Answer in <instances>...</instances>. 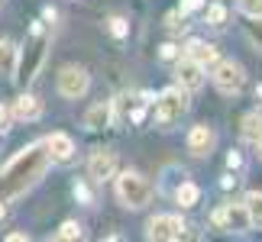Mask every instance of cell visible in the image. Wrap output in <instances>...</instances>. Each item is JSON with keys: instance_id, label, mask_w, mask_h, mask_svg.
Segmentation results:
<instances>
[{"instance_id": "obj_5", "label": "cell", "mask_w": 262, "mask_h": 242, "mask_svg": "<svg viewBox=\"0 0 262 242\" xmlns=\"http://www.w3.org/2000/svg\"><path fill=\"white\" fill-rule=\"evenodd\" d=\"M246 84V71L243 65L233 62V58H227V62H217L214 65V87L220 94H239Z\"/></svg>"}, {"instance_id": "obj_9", "label": "cell", "mask_w": 262, "mask_h": 242, "mask_svg": "<svg viewBox=\"0 0 262 242\" xmlns=\"http://www.w3.org/2000/svg\"><path fill=\"white\" fill-rule=\"evenodd\" d=\"M88 175L94 178V181L114 178V175H117V155L107 152V149H97V152L91 155V161H88Z\"/></svg>"}, {"instance_id": "obj_30", "label": "cell", "mask_w": 262, "mask_h": 242, "mask_svg": "<svg viewBox=\"0 0 262 242\" xmlns=\"http://www.w3.org/2000/svg\"><path fill=\"white\" fill-rule=\"evenodd\" d=\"M4 216H7V207H4V204H0V220H4Z\"/></svg>"}, {"instance_id": "obj_2", "label": "cell", "mask_w": 262, "mask_h": 242, "mask_svg": "<svg viewBox=\"0 0 262 242\" xmlns=\"http://www.w3.org/2000/svg\"><path fill=\"white\" fill-rule=\"evenodd\" d=\"M46 52H49V33H46L42 23H33L26 45L16 52V71H13L16 84H29V81H36L39 68H42V62H46Z\"/></svg>"}, {"instance_id": "obj_14", "label": "cell", "mask_w": 262, "mask_h": 242, "mask_svg": "<svg viewBox=\"0 0 262 242\" xmlns=\"http://www.w3.org/2000/svg\"><path fill=\"white\" fill-rule=\"evenodd\" d=\"M13 116H16V119H26V123L39 119V116H42V104H39V97H33V94H19L16 104H13Z\"/></svg>"}, {"instance_id": "obj_7", "label": "cell", "mask_w": 262, "mask_h": 242, "mask_svg": "<svg viewBox=\"0 0 262 242\" xmlns=\"http://www.w3.org/2000/svg\"><path fill=\"white\" fill-rule=\"evenodd\" d=\"M188 226L181 223V216H172V213H159L146 223V236L149 239H165V242H175V239H185Z\"/></svg>"}, {"instance_id": "obj_24", "label": "cell", "mask_w": 262, "mask_h": 242, "mask_svg": "<svg viewBox=\"0 0 262 242\" xmlns=\"http://www.w3.org/2000/svg\"><path fill=\"white\" fill-rule=\"evenodd\" d=\"M249 36H253L256 42H259V49H262V16L256 19V23H249Z\"/></svg>"}, {"instance_id": "obj_12", "label": "cell", "mask_w": 262, "mask_h": 242, "mask_svg": "<svg viewBox=\"0 0 262 242\" xmlns=\"http://www.w3.org/2000/svg\"><path fill=\"white\" fill-rule=\"evenodd\" d=\"M110 123H114V104H110V100H97L84 113V129H91V133H100V129H107Z\"/></svg>"}, {"instance_id": "obj_15", "label": "cell", "mask_w": 262, "mask_h": 242, "mask_svg": "<svg viewBox=\"0 0 262 242\" xmlns=\"http://www.w3.org/2000/svg\"><path fill=\"white\" fill-rule=\"evenodd\" d=\"M188 58H194L198 65H217L220 62V55H217V49L210 45V42H201V39H191L188 42Z\"/></svg>"}, {"instance_id": "obj_16", "label": "cell", "mask_w": 262, "mask_h": 242, "mask_svg": "<svg viewBox=\"0 0 262 242\" xmlns=\"http://www.w3.org/2000/svg\"><path fill=\"white\" fill-rule=\"evenodd\" d=\"M239 136L246 139V142H259L262 139V110H249L243 116V123H239Z\"/></svg>"}, {"instance_id": "obj_20", "label": "cell", "mask_w": 262, "mask_h": 242, "mask_svg": "<svg viewBox=\"0 0 262 242\" xmlns=\"http://www.w3.org/2000/svg\"><path fill=\"white\" fill-rule=\"evenodd\" d=\"M236 7H239V13L249 16V19L262 16V0H236Z\"/></svg>"}, {"instance_id": "obj_8", "label": "cell", "mask_w": 262, "mask_h": 242, "mask_svg": "<svg viewBox=\"0 0 262 242\" xmlns=\"http://www.w3.org/2000/svg\"><path fill=\"white\" fill-rule=\"evenodd\" d=\"M175 75H178V84L185 90H198L201 84H204V65H198L194 58H178L175 65Z\"/></svg>"}, {"instance_id": "obj_10", "label": "cell", "mask_w": 262, "mask_h": 242, "mask_svg": "<svg viewBox=\"0 0 262 242\" xmlns=\"http://www.w3.org/2000/svg\"><path fill=\"white\" fill-rule=\"evenodd\" d=\"M214 142H217V136H214V129L210 126H194L188 133V152L191 155H198V158H204V155H210L214 152Z\"/></svg>"}, {"instance_id": "obj_21", "label": "cell", "mask_w": 262, "mask_h": 242, "mask_svg": "<svg viewBox=\"0 0 262 242\" xmlns=\"http://www.w3.org/2000/svg\"><path fill=\"white\" fill-rule=\"evenodd\" d=\"M58 239H81V223H75V220H65L62 226H58Z\"/></svg>"}, {"instance_id": "obj_23", "label": "cell", "mask_w": 262, "mask_h": 242, "mask_svg": "<svg viewBox=\"0 0 262 242\" xmlns=\"http://www.w3.org/2000/svg\"><path fill=\"white\" fill-rule=\"evenodd\" d=\"M10 116H13V110L0 104V133H7V129H10Z\"/></svg>"}, {"instance_id": "obj_1", "label": "cell", "mask_w": 262, "mask_h": 242, "mask_svg": "<svg viewBox=\"0 0 262 242\" xmlns=\"http://www.w3.org/2000/svg\"><path fill=\"white\" fill-rule=\"evenodd\" d=\"M49 168V152L42 142H33L7 161V168L0 171V187L7 197H23Z\"/></svg>"}, {"instance_id": "obj_3", "label": "cell", "mask_w": 262, "mask_h": 242, "mask_svg": "<svg viewBox=\"0 0 262 242\" xmlns=\"http://www.w3.org/2000/svg\"><path fill=\"white\" fill-rule=\"evenodd\" d=\"M152 194H156L152 184H149L139 171H123V175L117 178V197L126 210H143L149 200H152Z\"/></svg>"}, {"instance_id": "obj_17", "label": "cell", "mask_w": 262, "mask_h": 242, "mask_svg": "<svg viewBox=\"0 0 262 242\" xmlns=\"http://www.w3.org/2000/svg\"><path fill=\"white\" fill-rule=\"evenodd\" d=\"M172 197H175V204H178V207H185V210H188V207H194L198 200H201V187H198V184H191V181H181V184L172 190Z\"/></svg>"}, {"instance_id": "obj_26", "label": "cell", "mask_w": 262, "mask_h": 242, "mask_svg": "<svg viewBox=\"0 0 262 242\" xmlns=\"http://www.w3.org/2000/svg\"><path fill=\"white\" fill-rule=\"evenodd\" d=\"M201 7V0H181V13H194Z\"/></svg>"}, {"instance_id": "obj_18", "label": "cell", "mask_w": 262, "mask_h": 242, "mask_svg": "<svg viewBox=\"0 0 262 242\" xmlns=\"http://www.w3.org/2000/svg\"><path fill=\"white\" fill-rule=\"evenodd\" d=\"M16 52H19V49L10 42V39H0V75L13 78V71H16Z\"/></svg>"}, {"instance_id": "obj_19", "label": "cell", "mask_w": 262, "mask_h": 242, "mask_svg": "<svg viewBox=\"0 0 262 242\" xmlns=\"http://www.w3.org/2000/svg\"><path fill=\"white\" fill-rule=\"evenodd\" d=\"M243 207H246L249 226H256V229H262V194H259V190H253V194H246V200H243Z\"/></svg>"}, {"instance_id": "obj_27", "label": "cell", "mask_w": 262, "mask_h": 242, "mask_svg": "<svg viewBox=\"0 0 262 242\" xmlns=\"http://www.w3.org/2000/svg\"><path fill=\"white\" fill-rule=\"evenodd\" d=\"M175 55H178L175 45H162V58H175Z\"/></svg>"}, {"instance_id": "obj_22", "label": "cell", "mask_w": 262, "mask_h": 242, "mask_svg": "<svg viewBox=\"0 0 262 242\" xmlns=\"http://www.w3.org/2000/svg\"><path fill=\"white\" fill-rule=\"evenodd\" d=\"M207 23H210V26H224V23H227V7H224V4L207 7Z\"/></svg>"}, {"instance_id": "obj_28", "label": "cell", "mask_w": 262, "mask_h": 242, "mask_svg": "<svg viewBox=\"0 0 262 242\" xmlns=\"http://www.w3.org/2000/svg\"><path fill=\"white\" fill-rule=\"evenodd\" d=\"M227 165H230V168H239V165H243V158H239V155L233 152V155H230V158H227Z\"/></svg>"}, {"instance_id": "obj_13", "label": "cell", "mask_w": 262, "mask_h": 242, "mask_svg": "<svg viewBox=\"0 0 262 242\" xmlns=\"http://www.w3.org/2000/svg\"><path fill=\"white\" fill-rule=\"evenodd\" d=\"M214 223L220 229H246L249 226V216H246V207H220L214 213Z\"/></svg>"}, {"instance_id": "obj_25", "label": "cell", "mask_w": 262, "mask_h": 242, "mask_svg": "<svg viewBox=\"0 0 262 242\" xmlns=\"http://www.w3.org/2000/svg\"><path fill=\"white\" fill-rule=\"evenodd\" d=\"M110 29H114V36H126V19L114 16V19H110Z\"/></svg>"}, {"instance_id": "obj_6", "label": "cell", "mask_w": 262, "mask_h": 242, "mask_svg": "<svg viewBox=\"0 0 262 242\" xmlns=\"http://www.w3.org/2000/svg\"><path fill=\"white\" fill-rule=\"evenodd\" d=\"M88 87H91V78L81 65H65L62 71H58V94L62 97L78 100V97L88 94Z\"/></svg>"}, {"instance_id": "obj_4", "label": "cell", "mask_w": 262, "mask_h": 242, "mask_svg": "<svg viewBox=\"0 0 262 242\" xmlns=\"http://www.w3.org/2000/svg\"><path fill=\"white\" fill-rule=\"evenodd\" d=\"M188 113V94L181 87H168L156 100V123L162 129H172L181 116Z\"/></svg>"}, {"instance_id": "obj_29", "label": "cell", "mask_w": 262, "mask_h": 242, "mask_svg": "<svg viewBox=\"0 0 262 242\" xmlns=\"http://www.w3.org/2000/svg\"><path fill=\"white\" fill-rule=\"evenodd\" d=\"M256 152H259V158H262V139H259V142H256Z\"/></svg>"}, {"instance_id": "obj_11", "label": "cell", "mask_w": 262, "mask_h": 242, "mask_svg": "<svg viewBox=\"0 0 262 242\" xmlns=\"http://www.w3.org/2000/svg\"><path fill=\"white\" fill-rule=\"evenodd\" d=\"M42 146L49 152V161H58V165L72 161V155H75V142H72V136H65V133H52Z\"/></svg>"}]
</instances>
